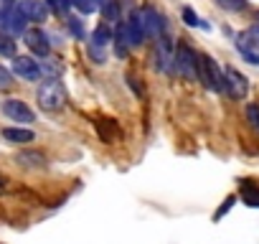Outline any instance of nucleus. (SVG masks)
<instances>
[{"label":"nucleus","instance_id":"obj_1","mask_svg":"<svg viewBox=\"0 0 259 244\" xmlns=\"http://www.w3.org/2000/svg\"><path fill=\"white\" fill-rule=\"evenodd\" d=\"M38 104L46 109V112H59L64 109L66 104V89L59 79H46L41 87H38Z\"/></svg>","mask_w":259,"mask_h":244},{"label":"nucleus","instance_id":"obj_2","mask_svg":"<svg viewBox=\"0 0 259 244\" xmlns=\"http://www.w3.org/2000/svg\"><path fill=\"white\" fill-rule=\"evenodd\" d=\"M198 79L213 92H226V74H221V66L206 54L198 56Z\"/></svg>","mask_w":259,"mask_h":244},{"label":"nucleus","instance_id":"obj_3","mask_svg":"<svg viewBox=\"0 0 259 244\" xmlns=\"http://www.w3.org/2000/svg\"><path fill=\"white\" fill-rule=\"evenodd\" d=\"M176 69L181 71L183 79H191V82L198 79V54L191 46L181 44L176 49Z\"/></svg>","mask_w":259,"mask_h":244},{"label":"nucleus","instance_id":"obj_4","mask_svg":"<svg viewBox=\"0 0 259 244\" xmlns=\"http://www.w3.org/2000/svg\"><path fill=\"white\" fill-rule=\"evenodd\" d=\"M236 49H239V54H241L249 64H256V66H259V28L244 31V33L236 38Z\"/></svg>","mask_w":259,"mask_h":244},{"label":"nucleus","instance_id":"obj_5","mask_svg":"<svg viewBox=\"0 0 259 244\" xmlns=\"http://www.w3.org/2000/svg\"><path fill=\"white\" fill-rule=\"evenodd\" d=\"M138 18H140L143 31H145L148 38H158V36L163 33V28H165V18H163L155 8H143V11H138Z\"/></svg>","mask_w":259,"mask_h":244},{"label":"nucleus","instance_id":"obj_6","mask_svg":"<svg viewBox=\"0 0 259 244\" xmlns=\"http://www.w3.org/2000/svg\"><path fill=\"white\" fill-rule=\"evenodd\" d=\"M18 13L26 18V21H33V23H44L46 16H49V6L46 0H18Z\"/></svg>","mask_w":259,"mask_h":244},{"label":"nucleus","instance_id":"obj_7","mask_svg":"<svg viewBox=\"0 0 259 244\" xmlns=\"http://www.w3.org/2000/svg\"><path fill=\"white\" fill-rule=\"evenodd\" d=\"M0 26H3V33H8V36L26 33V18L18 13L16 6H8L6 13H0Z\"/></svg>","mask_w":259,"mask_h":244},{"label":"nucleus","instance_id":"obj_8","mask_svg":"<svg viewBox=\"0 0 259 244\" xmlns=\"http://www.w3.org/2000/svg\"><path fill=\"white\" fill-rule=\"evenodd\" d=\"M3 114L11 117L13 122H33V117H36L33 109L21 99H6L3 102Z\"/></svg>","mask_w":259,"mask_h":244},{"label":"nucleus","instance_id":"obj_9","mask_svg":"<svg viewBox=\"0 0 259 244\" xmlns=\"http://www.w3.org/2000/svg\"><path fill=\"white\" fill-rule=\"evenodd\" d=\"M226 92H229L234 99L246 97V92H249L246 76H244L241 71H236V69H226Z\"/></svg>","mask_w":259,"mask_h":244},{"label":"nucleus","instance_id":"obj_10","mask_svg":"<svg viewBox=\"0 0 259 244\" xmlns=\"http://www.w3.org/2000/svg\"><path fill=\"white\" fill-rule=\"evenodd\" d=\"M13 71L21 76V79H28V82H36L41 76V66L38 61L28 59V56H16L13 59Z\"/></svg>","mask_w":259,"mask_h":244},{"label":"nucleus","instance_id":"obj_11","mask_svg":"<svg viewBox=\"0 0 259 244\" xmlns=\"http://www.w3.org/2000/svg\"><path fill=\"white\" fill-rule=\"evenodd\" d=\"M26 46H28V49L36 54V56H49V51H51L49 36H46L44 31H38V28L26 31Z\"/></svg>","mask_w":259,"mask_h":244},{"label":"nucleus","instance_id":"obj_12","mask_svg":"<svg viewBox=\"0 0 259 244\" xmlns=\"http://www.w3.org/2000/svg\"><path fill=\"white\" fill-rule=\"evenodd\" d=\"M94 128H97V133H99V138L107 143V145H112L117 138H119V125L114 119H107V117H99L97 122H94Z\"/></svg>","mask_w":259,"mask_h":244},{"label":"nucleus","instance_id":"obj_13","mask_svg":"<svg viewBox=\"0 0 259 244\" xmlns=\"http://www.w3.org/2000/svg\"><path fill=\"white\" fill-rule=\"evenodd\" d=\"M173 64H176V56H170V44L165 38H160L158 46H155V66L160 71H170Z\"/></svg>","mask_w":259,"mask_h":244},{"label":"nucleus","instance_id":"obj_14","mask_svg":"<svg viewBox=\"0 0 259 244\" xmlns=\"http://www.w3.org/2000/svg\"><path fill=\"white\" fill-rule=\"evenodd\" d=\"M3 138L8 143H16V145H23V143H33V130H23V128H6L3 130Z\"/></svg>","mask_w":259,"mask_h":244},{"label":"nucleus","instance_id":"obj_15","mask_svg":"<svg viewBox=\"0 0 259 244\" xmlns=\"http://www.w3.org/2000/svg\"><path fill=\"white\" fill-rule=\"evenodd\" d=\"M16 160H18L21 166H31V168H38V166H44V163H46V158H44L41 153H33V150L18 153V155H16Z\"/></svg>","mask_w":259,"mask_h":244},{"label":"nucleus","instance_id":"obj_16","mask_svg":"<svg viewBox=\"0 0 259 244\" xmlns=\"http://www.w3.org/2000/svg\"><path fill=\"white\" fill-rule=\"evenodd\" d=\"M109 41H112V31H109V26H104V23H102V26H97V28H94V33H92V44L102 49V46H107Z\"/></svg>","mask_w":259,"mask_h":244},{"label":"nucleus","instance_id":"obj_17","mask_svg":"<svg viewBox=\"0 0 259 244\" xmlns=\"http://www.w3.org/2000/svg\"><path fill=\"white\" fill-rule=\"evenodd\" d=\"M0 56H13L16 59V41L8 33H0Z\"/></svg>","mask_w":259,"mask_h":244},{"label":"nucleus","instance_id":"obj_18","mask_svg":"<svg viewBox=\"0 0 259 244\" xmlns=\"http://www.w3.org/2000/svg\"><path fill=\"white\" fill-rule=\"evenodd\" d=\"M99 8H102V13H104L107 21H117L119 18V11H117L114 0H99Z\"/></svg>","mask_w":259,"mask_h":244},{"label":"nucleus","instance_id":"obj_19","mask_svg":"<svg viewBox=\"0 0 259 244\" xmlns=\"http://www.w3.org/2000/svg\"><path fill=\"white\" fill-rule=\"evenodd\" d=\"M71 6H74L79 13L89 16V13H94V11L99 8V0H71Z\"/></svg>","mask_w":259,"mask_h":244},{"label":"nucleus","instance_id":"obj_20","mask_svg":"<svg viewBox=\"0 0 259 244\" xmlns=\"http://www.w3.org/2000/svg\"><path fill=\"white\" fill-rule=\"evenodd\" d=\"M49 11H54L56 16H66L69 8H71V0H46Z\"/></svg>","mask_w":259,"mask_h":244},{"label":"nucleus","instance_id":"obj_21","mask_svg":"<svg viewBox=\"0 0 259 244\" xmlns=\"http://www.w3.org/2000/svg\"><path fill=\"white\" fill-rule=\"evenodd\" d=\"M246 122H249V128L259 135V104H249L246 107Z\"/></svg>","mask_w":259,"mask_h":244},{"label":"nucleus","instance_id":"obj_22","mask_svg":"<svg viewBox=\"0 0 259 244\" xmlns=\"http://www.w3.org/2000/svg\"><path fill=\"white\" fill-rule=\"evenodd\" d=\"M183 21H186L188 26H193V28H196V26H201V28H208V23H206V21H201V18L193 13V8H183Z\"/></svg>","mask_w":259,"mask_h":244},{"label":"nucleus","instance_id":"obj_23","mask_svg":"<svg viewBox=\"0 0 259 244\" xmlns=\"http://www.w3.org/2000/svg\"><path fill=\"white\" fill-rule=\"evenodd\" d=\"M66 26H69V31H71L74 38H84V23L79 18H66Z\"/></svg>","mask_w":259,"mask_h":244},{"label":"nucleus","instance_id":"obj_24","mask_svg":"<svg viewBox=\"0 0 259 244\" xmlns=\"http://www.w3.org/2000/svg\"><path fill=\"white\" fill-rule=\"evenodd\" d=\"M234 201H236V196H229V198L224 201V206H219V211L213 214V221H219L221 216H226V214L231 211V206H234Z\"/></svg>","mask_w":259,"mask_h":244},{"label":"nucleus","instance_id":"obj_25","mask_svg":"<svg viewBox=\"0 0 259 244\" xmlns=\"http://www.w3.org/2000/svg\"><path fill=\"white\" fill-rule=\"evenodd\" d=\"M11 84H13V74L6 66H0V89H8Z\"/></svg>","mask_w":259,"mask_h":244},{"label":"nucleus","instance_id":"obj_26","mask_svg":"<svg viewBox=\"0 0 259 244\" xmlns=\"http://www.w3.org/2000/svg\"><path fill=\"white\" fill-rule=\"evenodd\" d=\"M221 6H226V8H231V11H241V8H246V0H219Z\"/></svg>","mask_w":259,"mask_h":244},{"label":"nucleus","instance_id":"obj_27","mask_svg":"<svg viewBox=\"0 0 259 244\" xmlns=\"http://www.w3.org/2000/svg\"><path fill=\"white\" fill-rule=\"evenodd\" d=\"M89 56H92V59H94L97 64H104V54H102V49H97L94 44L89 46Z\"/></svg>","mask_w":259,"mask_h":244},{"label":"nucleus","instance_id":"obj_28","mask_svg":"<svg viewBox=\"0 0 259 244\" xmlns=\"http://www.w3.org/2000/svg\"><path fill=\"white\" fill-rule=\"evenodd\" d=\"M127 82H130V87L135 89V94H143V84H138V79H135V76H127Z\"/></svg>","mask_w":259,"mask_h":244},{"label":"nucleus","instance_id":"obj_29","mask_svg":"<svg viewBox=\"0 0 259 244\" xmlns=\"http://www.w3.org/2000/svg\"><path fill=\"white\" fill-rule=\"evenodd\" d=\"M3 191H6V188H3V186H0V193H3Z\"/></svg>","mask_w":259,"mask_h":244}]
</instances>
